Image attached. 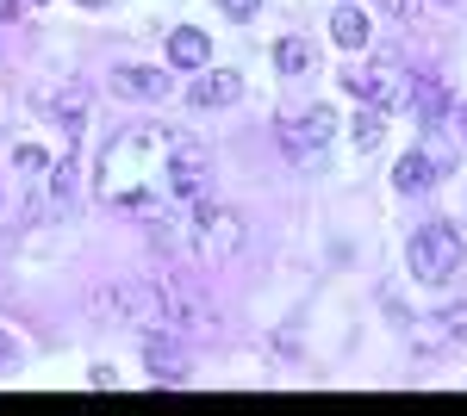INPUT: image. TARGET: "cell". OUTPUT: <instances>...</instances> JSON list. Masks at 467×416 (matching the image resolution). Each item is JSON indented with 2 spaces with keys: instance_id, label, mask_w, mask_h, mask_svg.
Masks as SVG:
<instances>
[{
  "instance_id": "44dd1931",
  "label": "cell",
  "mask_w": 467,
  "mask_h": 416,
  "mask_svg": "<svg viewBox=\"0 0 467 416\" xmlns=\"http://www.w3.org/2000/svg\"><path fill=\"white\" fill-rule=\"evenodd\" d=\"M6 360H13V342H6V336H0V367H6Z\"/></svg>"
},
{
  "instance_id": "5b68a950",
  "label": "cell",
  "mask_w": 467,
  "mask_h": 416,
  "mask_svg": "<svg viewBox=\"0 0 467 416\" xmlns=\"http://www.w3.org/2000/svg\"><path fill=\"white\" fill-rule=\"evenodd\" d=\"M100 317H112V323H162V286H107Z\"/></svg>"
},
{
  "instance_id": "8fae6325",
  "label": "cell",
  "mask_w": 467,
  "mask_h": 416,
  "mask_svg": "<svg viewBox=\"0 0 467 416\" xmlns=\"http://www.w3.org/2000/svg\"><path fill=\"white\" fill-rule=\"evenodd\" d=\"M330 37H337L343 50H361V44H368V19H361L356 0H343V6L330 13Z\"/></svg>"
},
{
  "instance_id": "30bf717a",
  "label": "cell",
  "mask_w": 467,
  "mask_h": 416,
  "mask_svg": "<svg viewBox=\"0 0 467 416\" xmlns=\"http://www.w3.org/2000/svg\"><path fill=\"white\" fill-rule=\"evenodd\" d=\"M206 56H213V37L200 32V25L169 32V63H175V69H206Z\"/></svg>"
},
{
  "instance_id": "7402d4cb",
  "label": "cell",
  "mask_w": 467,
  "mask_h": 416,
  "mask_svg": "<svg viewBox=\"0 0 467 416\" xmlns=\"http://www.w3.org/2000/svg\"><path fill=\"white\" fill-rule=\"evenodd\" d=\"M81 6H107V0H81Z\"/></svg>"
},
{
  "instance_id": "7c38bea8",
  "label": "cell",
  "mask_w": 467,
  "mask_h": 416,
  "mask_svg": "<svg viewBox=\"0 0 467 416\" xmlns=\"http://www.w3.org/2000/svg\"><path fill=\"white\" fill-rule=\"evenodd\" d=\"M312 63H318V50H312L306 37H281V44H275V69L281 75H312Z\"/></svg>"
},
{
  "instance_id": "277c9868",
  "label": "cell",
  "mask_w": 467,
  "mask_h": 416,
  "mask_svg": "<svg viewBox=\"0 0 467 416\" xmlns=\"http://www.w3.org/2000/svg\"><path fill=\"white\" fill-rule=\"evenodd\" d=\"M144 367H150V380H162V385H181L187 373H193V354H187V342H181V330L144 323Z\"/></svg>"
},
{
  "instance_id": "6da1fadb",
  "label": "cell",
  "mask_w": 467,
  "mask_h": 416,
  "mask_svg": "<svg viewBox=\"0 0 467 416\" xmlns=\"http://www.w3.org/2000/svg\"><path fill=\"white\" fill-rule=\"evenodd\" d=\"M462 255H467V243H462L455 224H424L405 243V268H411V279H424V286H442V279H455Z\"/></svg>"
},
{
  "instance_id": "4fadbf2b",
  "label": "cell",
  "mask_w": 467,
  "mask_h": 416,
  "mask_svg": "<svg viewBox=\"0 0 467 416\" xmlns=\"http://www.w3.org/2000/svg\"><path fill=\"white\" fill-rule=\"evenodd\" d=\"M380 131H387V112H374V106H361L356 118H349V137H356V149H380Z\"/></svg>"
},
{
  "instance_id": "3957f363",
  "label": "cell",
  "mask_w": 467,
  "mask_h": 416,
  "mask_svg": "<svg viewBox=\"0 0 467 416\" xmlns=\"http://www.w3.org/2000/svg\"><path fill=\"white\" fill-rule=\"evenodd\" d=\"M200 193H206V143L187 131H169V199L193 206Z\"/></svg>"
},
{
  "instance_id": "52a82bcc",
  "label": "cell",
  "mask_w": 467,
  "mask_h": 416,
  "mask_svg": "<svg viewBox=\"0 0 467 416\" xmlns=\"http://www.w3.org/2000/svg\"><path fill=\"white\" fill-rule=\"evenodd\" d=\"M244 94V75L237 69H200L193 75V87H187V100L193 106H231Z\"/></svg>"
},
{
  "instance_id": "ffe728a7",
  "label": "cell",
  "mask_w": 467,
  "mask_h": 416,
  "mask_svg": "<svg viewBox=\"0 0 467 416\" xmlns=\"http://www.w3.org/2000/svg\"><path fill=\"white\" fill-rule=\"evenodd\" d=\"M19 19V0H0V25H13Z\"/></svg>"
},
{
  "instance_id": "d6986e66",
  "label": "cell",
  "mask_w": 467,
  "mask_h": 416,
  "mask_svg": "<svg viewBox=\"0 0 467 416\" xmlns=\"http://www.w3.org/2000/svg\"><path fill=\"white\" fill-rule=\"evenodd\" d=\"M380 6H387V13H393V19H405V13H411V6H418V0H380Z\"/></svg>"
},
{
  "instance_id": "2e32d148",
  "label": "cell",
  "mask_w": 467,
  "mask_h": 416,
  "mask_svg": "<svg viewBox=\"0 0 467 416\" xmlns=\"http://www.w3.org/2000/svg\"><path fill=\"white\" fill-rule=\"evenodd\" d=\"M50 193H57V206H69V199H75V156H63V162H57V180H50Z\"/></svg>"
},
{
  "instance_id": "603a6c76",
  "label": "cell",
  "mask_w": 467,
  "mask_h": 416,
  "mask_svg": "<svg viewBox=\"0 0 467 416\" xmlns=\"http://www.w3.org/2000/svg\"><path fill=\"white\" fill-rule=\"evenodd\" d=\"M462 131H467V106H462Z\"/></svg>"
},
{
  "instance_id": "8992f818",
  "label": "cell",
  "mask_w": 467,
  "mask_h": 416,
  "mask_svg": "<svg viewBox=\"0 0 467 416\" xmlns=\"http://www.w3.org/2000/svg\"><path fill=\"white\" fill-rule=\"evenodd\" d=\"M330 137H337V112H330V106H306V112H287V118H281L287 156H312V149H324Z\"/></svg>"
},
{
  "instance_id": "9c48e42d",
  "label": "cell",
  "mask_w": 467,
  "mask_h": 416,
  "mask_svg": "<svg viewBox=\"0 0 467 416\" xmlns=\"http://www.w3.org/2000/svg\"><path fill=\"white\" fill-rule=\"evenodd\" d=\"M431 180H436V162L424 156V149H405V156H399L393 187L405 193V199H424V193H431Z\"/></svg>"
},
{
  "instance_id": "e0dca14e",
  "label": "cell",
  "mask_w": 467,
  "mask_h": 416,
  "mask_svg": "<svg viewBox=\"0 0 467 416\" xmlns=\"http://www.w3.org/2000/svg\"><path fill=\"white\" fill-rule=\"evenodd\" d=\"M13 162H19V168H26V174H37V168H44V162H50V156H44L37 143H19V149H13Z\"/></svg>"
},
{
  "instance_id": "ba28073f",
  "label": "cell",
  "mask_w": 467,
  "mask_h": 416,
  "mask_svg": "<svg viewBox=\"0 0 467 416\" xmlns=\"http://www.w3.org/2000/svg\"><path fill=\"white\" fill-rule=\"evenodd\" d=\"M112 94H125V100H169V75L162 69H112Z\"/></svg>"
},
{
  "instance_id": "7a4b0ae2",
  "label": "cell",
  "mask_w": 467,
  "mask_h": 416,
  "mask_svg": "<svg viewBox=\"0 0 467 416\" xmlns=\"http://www.w3.org/2000/svg\"><path fill=\"white\" fill-rule=\"evenodd\" d=\"M343 87L368 100L374 112H399V106H411V75H399L393 63H349L343 69Z\"/></svg>"
},
{
  "instance_id": "5bb4252c",
  "label": "cell",
  "mask_w": 467,
  "mask_h": 416,
  "mask_svg": "<svg viewBox=\"0 0 467 416\" xmlns=\"http://www.w3.org/2000/svg\"><path fill=\"white\" fill-rule=\"evenodd\" d=\"M431 336H449V342H467V305H449V311L436 317V330ZM431 336H424V342H431Z\"/></svg>"
},
{
  "instance_id": "9a60e30c",
  "label": "cell",
  "mask_w": 467,
  "mask_h": 416,
  "mask_svg": "<svg viewBox=\"0 0 467 416\" xmlns=\"http://www.w3.org/2000/svg\"><path fill=\"white\" fill-rule=\"evenodd\" d=\"M81 112H88V87H81V81H69V87H63V125H81Z\"/></svg>"
},
{
  "instance_id": "ac0fdd59",
  "label": "cell",
  "mask_w": 467,
  "mask_h": 416,
  "mask_svg": "<svg viewBox=\"0 0 467 416\" xmlns=\"http://www.w3.org/2000/svg\"><path fill=\"white\" fill-rule=\"evenodd\" d=\"M224 6V19H255L262 13V0H218Z\"/></svg>"
}]
</instances>
